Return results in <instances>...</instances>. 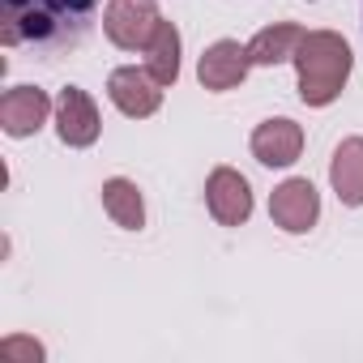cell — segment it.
<instances>
[{"label":"cell","mask_w":363,"mask_h":363,"mask_svg":"<svg viewBox=\"0 0 363 363\" xmlns=\"http://www.w3.org/2000/svg\"><path fill=\"white\" fill-rule=\"evenodd\" d=\"M248 48H240L235 39H218L214 48L201 52V65H197V77L206 90H235L244 77H248Z\"/></svg>","instance_id":"obj_10"},{"label":"cell","mask_w":363,"mask_h":363,"mask_svg":"<svg viewBox=\"0 0 363 363\" xmlns=\"http://www.w3.org/2000/svg\"><path fill=\"white\" fill-rule=\"evenodd\" d=\"M329 184H333V193H337L342 206H350V210L363 206V137H346L333 150Z\"/></svg>","instance_id":"obj_11"},{"label":"cell","mask_w":363,"mask_h":363,"mask_svg":"<svg viewBox=\"0 0 363 363\" xmlns=\"http://www.w3.org/2000/svg\"><path fill=\"white\" fill-rule=\"evenodd\" d=\"M299 150H303V128L286 116L252 128V158L261 167H291L299 158Z\"/></svg>","instance_id":"obj_9"},{"label":"cell","mask_w":363,"mask_h":363,"mask_svg":"<svg viewBox=\"0 0 363 363\" xmlns=\"http://www.w3.org/2000/svg\"><path fill=\"white\" fill-rule=\"evenodd\" d=\"M145 69L158 86H175L179 77V30L171 22H158L150 48H145Z\"/></svg>","instance_id":"obj_14"},{"label":"cell","mask_w":363,"mask_h":363,"mask_svg":"<svg viewBox=\"0 0 363 363\" xmlns=\"http://www.w3.org/2000/svg\"><path fill=\"white\" fill-rule=\"evenodd\" d=\"M0 350H5V359H18V354H26L30 363H39V359H43V346H39V342H26V337H9Z\"/></svg>","instance_id":"obj_15"},{"label":"cell","mask_w":363,"mask_h":363,"mask_svg":"<svg viewBox=\"0 0 363 363\" xmlns=\"http://www.w3.org/2000/svg\"><path fill=\"white\" fill-rule=\"evenodd\" d=\"M107 94L128 120H145V116H154L162 107V86L150 77V69H137V65L116 69L107 77Z\"/></svg>","instance_id":"obj_6"},{"label":"cell","mask_w":363,"mask_h":363,"mask_svg":"<svg viewBox=\"0 0 363 363\" xmlns=\"http://www.w3.org/2000/svg\"><path fill=\"white\" fill-rule=\"evenodd\" d=\"M206 206L223 227H240L252 218V189L235 167H214L206 179Z\"/></svg>","instance_id":"obj_4"},{"label":"cell","mask_w":363,"mask_h":363,"mask_svg":"<svg viewBox=\"0 0 363 363\" xmlns=\"http://www.w3.org/2000/svg\"><path fill=\"white\" fill-rule=\"evenodd\" d=\"M269 218L291 235L312 231L320 218V197L312 189V179H286V184H278L269 197Z\"/></svg>","instance_id":"obj_5"},{"label":"cell","mask_w":363,"mask_h":363,"mask_svg":"<svg viewBox=\"0 0 363 363\" xmlns=\"http://www.w3.org/2000/svg\"><path fill=\"white\" fill-rule=\"evenodd\" d=\"M48 111H52V99L39 86H13L0 99V124H5L9 137H35L48 124Z\"/></svg>","instance_id":"obj_8"},{"label":"cell","mask_w":363,"mask_h":363,"mask_svg":"<svg viewBox=\"0 0 363 363\" xmlns=\"http://www.w3.org/2000/svg\"><path fill=\"white\" fill-rule=\"evenodd\" d=\"M158 22H162V13H158L154 0H111L107 13H103L107 39L116 48H124V52H145Z\"/></svg>","instance_id":"obj_3"},{"label":"cell","mask_w":363,"mask_h":363,"mask_svg":"<svg viewBox=\"0 0 363 363\" xmlns=\"http://www.w3.org/2000/svg\"><path fill=\"white\" fill-rule=\"evenodd\" d=\"M303 30L291 26V22H278V26H265L252 43H248V60L252 65H282V60H295V48H299Z\"/></svg>","instance_id":"obj_13"},{"label":"cell","mask_w":363,"mask_h":363,"mask_svg":"<svg viewBox=\"0 0 363 363\" xmlns=\"http://www.w3.org/2000/svg\"><path fill=\"white\" fill-rule=\"evenodd\" d=\"M99 0H0V43L43 56L73 52L94 30Z\"/></svg>","instance_id":"obj_1"},{"label":"cell","mask_w":363,"mask_h":363,"mask_svg":"<svg viewBox=\"0 0 363 363\" xmlns=\"http://www.w3.org/2000/svg\"><path fill=\"white\" fill-rule=\"evenodd\" d=\"M103 210L124 231H141L145 227V201H141L137 184H133V179H124V175H116V179H107V184H103Z\"/></svg>","instance_id":"obj_12"},{"label":"cell","mask_w":363,"mask_h":363,"mask_svg":"<svg viewBox=\"0 0 363 363\" xmlns=\"http://www.w3.org/2000/svg\"><path fill=\"white\" fill-rule=\"evenodd\" d=\"M99 128H103V120H99L94 99L86 90H77V86H65L60 99H56V133H60V141L73 145V150H86V145L99 141Z\"/></svg>","instance_id":"obj_7"},{"label":"cell","mask_w":363,"mask_h":363,"mask_svg":"<svg viewBox=\"0 0 363 363\" xmlns=\"http://www.w3.org/2000/svg\"><path fill=\"white\" fill-rule=\"evenodd\" d=\"M350 65H354V56H350L342 35H333V30H303L299 48H295L299 99L308 107H329L342 94V86L350 77Z\"/></svg>","instance_id":"obj_2"}]
</instances>
